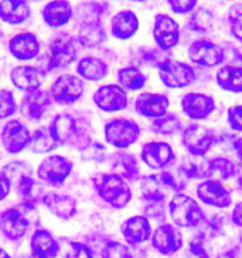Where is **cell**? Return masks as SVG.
I'll return each instance as SVG.
<instances>
[{"instance_id": "cell-1", "label": "cell", "mask_w": 242, "mask_h": 258, "mask_svg": "<svg viewBox=\"0 0 242 258\" xmlns=\"http://www.w3.org/2000/svg\"><path fill=\"white\" fill-rule=\"evenodd\" d=\"M48 127L60 147L68 146L81 152L94 142V131L89 120L77 118L71 113L55 114Z\"/></svg>"}, {"instance_id": "cell-2", "label": "cell", "mask_w": 242, "mask_h": 258, "mask_svg": "<svg viewBox=\"0 0 242 258\" xmlns=\"http://www.w3.org/2000/svg\"><path fill=\"white\" fill-rule=\"evenodd\" d=\"M98 197L114 209H122L130 204L133 192L128 181L115 173H99L92 178Z\"/></svg>"}, {"instance_id": "cell-3", "label": "cell", "mask_w": 242, "mask_h": 258, "mask_svg": "<svg viewBox=\"0 0 242 258\" xmlns=\"http://www.w3.org/2000/svg\"><path fill=\"white\" fill-rule=\"evenodd\" d=\"M77 38L70 33L60 31L54 35L48 45L45 68V73L56 69H66L75 62L78 58Z\"/></svg>"}, {"instance_id": "cell-4", "label": "cell", "mask_w": 242, "mask_h": 258, "mask_svg": "<svg viewBox=\"0 0 242 258\" xmlns=\"http://www.w3.org/2000/svg\"><path fill=\"white\" fill-rule=\"evenodd\" d=\"M168 212L173 224L179 228H196L207 220L195 199L186 194H175L168 203Z\"/></svg>"}, {"instance_id": "cell-5", "label": "cell", "mask_w": 242, "mask_h": 258, "mask_svg": "<svg viewBox=\"0 0 242 258\" xmlns=\"http://www.w3.org/2000/svg\"><path fill=\"white\" fill-rule=\"evenodd\" d=\"M140 136V126L132 118L117 117L104 125L106 143L116 149H127L136 144Z\"/></svg>"}, {"instance_id": "cell-6", "label": "cell", "mask_w": 242, "mask_h": 258, "mask_svg": "<svg viewBox=\"0 0 242 258\" xmlns=\"http://www.w3.org/2000/svg\"><path fill=\"white\" fill-rule=\"evenodd\" d=\"M181 141L190 155L204 157L217 144L218 137L215 130L202 124L192 123L183 130Z\"/></svg>"}, {"instance_id": "cell-7", "label": "cell", "mask_w": 242, "mask_h": 258, "mask_svg": "<svg viewBox=\"0 0 242 258\" xmlns=\"http://www.w3.org/2000/svg\"><path fill=\"white\" fill-rule=\"evenodd\" d=\"M73 167L74 164L71 160L63 155L53 154L41 162L38 166L36 174L38 179L46 185L59 188L71 174Z\"/></svg>"}, {"instance_id": "cell-8", "label": "cell", "mask_w": 242, "mask_h": 258, "mask_svg": "<svg viewBox=\"0 0 242 258\" xmlns=\"http://www.w3.org/2000/svg\"><path fill=\"white\" fill-rule=\"evenodd\" d=\"M158 76L167 88L183 89L196 82V72L194 69L185 61L168 59L158 69Z\"/></svg>"}, {"instance_id": "cell-9", "label": "cell", "mask_w": 242, "mask_h": 258, "mask_svg": "<svg viewBox=\"0 0 242 258\" xmlns=\"http://www.w3.org/2000/svg\"><path fill=\"white\" fill-rule=\"evenodd\" d=\"M84 82L81 77L73 74H63L53 82L49 93L53 101L62 106L72 105L84 94Z\"/></svg>"}, {"instance_id": "cell-10", "label": "cell", "mask_w": 242, "mask_h": 258, "mask_svg": "<svg viewBox=\"0 0 242 258\" xmlns=\"http://www.w3.org/2000/svg\"><path fill=\"white\" fill-rule=\"evenodd\" d=\"M188 56L194 64L214 69L224 62L226 52L222 46L213 41L199 39L189 46Z\"/></svg>"}, {"instance_id": "cell-11", "label": "cell", "mask_w": 242, "mask_h": 258, "mask_svg": "<svg viewBox=\"0 0 242 258\" xmlns=\"http://www.w3.org/2000/svg\"><path fill=\"white\" fill-rule=\"evenodd\" d=\"M127 90L120 84H109L99 86L93 94V102L104 113H116L128 106Z\"/></svg>"}, {"instance_id": "cell-12", "label": "cell", "mask_w": 242, "mask_h": 258, "mask_svg": "<svg viewBox=\"0 0 242 258\" xmlns=\"http://www.w3.org/2000/svg\"><path fill=\"white\" fill-rule=\"evenodd\" d=\"M152 36L158 47L166 51H170L178 46L181 38L180 25L171 17L164 13L154 16Z\"/></svg>"}, {"instance_id": "cell-13", "label": "cell", "mask_w": 242, "mask_h": 258, "mask_svg": "<svg viewBox=\"0 0 242 258\" xmlns=\"http://www.w3.org/2000/svg\"><path fill=\"white\" fill-rule=\"evenodd\" d=\"M32 134L19 119H11L1 131V144L10 154H17L30 147Z\"/></svg>"}, {"instance_id": "cell-14", "label": "cell", "mask_w": 242, "mask_h": 258, "mask_svg": "<svg viewBox=\"0 0 242 258\" xmlns=\"http://www.w3.org/2000/svg\"><path fill=\"white\" fill-rule=\"evenodd\" d=\"M151 245L159 253L169 256L180 250L184 245V235L175 224L162 223L151 236Z\"/></svg>"}, {"instance_id": "cell-15", "label": "cell", "mask_w": 242, "mask_h": 258, "mask_svg": "<svg viewBox=\"0 0 242 258\" xmlns=\"http://www.w3.org/2000/svg\"><path fill=\"white\" fill-rule=\"evenodd\" d=\"M198 199L204 203L218 209H226L233 204L232 193L227 189L222 182L216 179H206L197 185Z\"/></svg>"}, {"instance_id": "cell-16", "label": "cell", "mask_w": 242, "mask_h": 258, "mask_svg": "<svg viewBox=\"0 0 242 258\" xmlns=\"http://www.w3.org/2000/svg\"><path fill=\"white\" fill-rule=\"evenodd\" d=\"M216 100L211 95L199 92H189L183 96L181 109L183 113L192 120H204L216 110Z\"/></svg>"}, {"instance_id": "cell-17", "label": "cell", "mask_w": 242, "mask_h": 258, "mask_svg": "<svg viewBox=\"0 0 242 258\" xmlns=\"http://www.w3.org/2000/svg\"><path fill=\"white\" fill-rule=\"evenodd\" d=\"M53 102L49 91L39 89L37 91L25 93L20 100L19 112L29 121H40L48 112Z\"/></svg>"}, {"instance_id": "cell-18", "label": "cell", "mask_w": 242, "mask_h": 258, "mask_svg": "<svg viewBox=\"0 0 242 258\" xmlns=\"http://www.w3.org/2000/svg\"><path fill=\"white\" fill-rule=\"evenodd\" d=\"M45 75L46 73L41 68L23 64L11 70L10 81L16 89L24 93H30L41 89Z\"/></svg>"}, {"instance_id": "cell-19", "label": "cell", "mask_w": 242, "mask_h": 258, "mask_svg": "<svg viewBox=\"0 0 242 258\" xmlns=\"http://www.w3.org/2000/svg\"><path fill=\"white\" fill-rule=\"evenodd\" d=\"M30 225V220L18 207H10L0 214V229L2 235L10 241L15 242L22 239Z\"/></svg>"}, {"instance_id": "cell-20", "label": "cell", "mask_w": 242, "mask_h": 258, "mask_svg": "<svg viewBox=\"0 0 242 258\" xmlns=\"http://www.w3.org/2000/svg\"><path fill=\"white\" fill-rule=\"evenodd\" d=\"M141 159L148 167L159 170L171 165L176 160V154L170 145L164 141H151L144 145Z\"/></svg>"}, {"instance_id": "cell-21", "label": "cell", "mask_w": 242, "mask_h": 258, "mask_svg": "<svg viewBox=\"0 0 242 258\" xmlns=\"http://www.w3.org/2000/svg\"><path fill=\"white\" fill-rule=\"evenodd\" d=\"M170 100L165 94L143 92L139 94L135 101V111L146 118H158L168 111Z\"/></svg>"}, {"instance_id": "cell-22", "label": "cell", "mask_w": 242, "mask_h": 258, "mask_svg": "<svg viewBox=\"0 0 242 258\" xmlns=\"http://www.w3.org/2000/svg\"><path fill=\"white\" fill-rule=\"evenodd\" d=\"M9 52L18 61H31L41 51V43L36 34L25 31L15 34L8 43Z\"/></svg>"}, {"instance_id": "cell-23", "label": "cell", "mask_w": 242, "mask_h": 258, "mask_svg": "<svg viewBox=\"0 0 242 258\" xmlns=\"http://www.w3.org/2000/svg\"><path fill=\"white\" fill-rule=\"evenodd\" d=\"M120 233L128 245L135 246L150 240L152 236L150 220L142 216H134L125 220L120 227Z\"/></svg>"}, {"instance_id": "cell-24", "label": "cell", "mask_w": 242, "mask_h": 258, "mask_svg": "<svg viewBox=\"0 0 242 258\" xmlns=\"http://www.w3.org/2000/svg\"><path fill=\"white\" fill-rule=\"evenodd\" d=\"M41 202L49 212L62 220H70L78 212L77 200L70 195L49 191L42 197Z\"/></svg>"}, {"instance_id": "cell-25", "label": "cell", "mask_w": 242, "mask_h": 258, "mask_svg": "<svg viewBox=\"0 0 242 258\" xmlns=\"http://www.w3.org/2000/svg\"><path fill=\"white\" fill-rule=\"evenodd\" d=\"M76 38L83 48H97L102 46L107 40L105 26L101 19L84 20L80 24Z\"/></svg>"}, {"instance_id": "cell-26", "label": "cell", "mask_w": 242, "mask_h": 258, "mask_svg": "<svg viewBox=\"0 0 242 258\" xmlns=\"http://www.w3.org/2000/svg\"><path fill=\"white\" fill-rule=\"evenodd\" d=\"M107 161H109L112 172L119 175L126 181L134 182L140 180V167L133 153L123 151L113 152L109 155Z\"/></svg>"}, {"instance_id": "cell-27", "label": "cell", "mask_w": 242, "mask_h": 258, "mask_svg": "<svg viewBox=\"0 0 242 258\" xmlns=\"http://www.w3.org/2000/svg\"><path fill=\"white\" fill-rule=\"evenodd\" d=\"M42 17L49 28L58 29L68 25L74 16L69 0H51L42 9Z\"/></svg>"}, {"instance_id": "cell-28", "label": "cell", "mask_w": 242, "mask_h": 258, "mask_svg": "<svg viewBox=\"0 0 242 258\" xmlns=\"http://www.w3.org/2000/svg\"><path fill=\"white\" fill-rule=\"evenodd\" d=\"M30 252L33 258H56L60 252L59 242L46 229H36L30 237Z\"/></svg>"}, {"instance_id": "cell-29", "label": "cell", "mask_w": 242, "mask_h": 258, "mask_svg": "<svg viewBox=\"0 0 242 258\" xmlns=\"http://www.w3.org/2000/svg\"><path fill=\"white\" fill-rule=\"evenodd\" d=\"M111 34L117 40L133 38L140 27L138 16L134 11L123 10L117 12L111 19Z\"/></svg>"}, {"instance_id": "cell-30", "label": "cell", "mask_w": 242, "mask_h": 258, "mask_svg": "<svg viewBox=\"0 0 242 258\" xmlns=\"http://www.w3.org/2000/svg\"><path fill=\"white\" fill-rule=\"evenodd\" d=\"M76 72L83 81L97 83L109 75L110 68L106 61L98 57L85 56L77 62Z\"/></svg>"}, {"instance_id": "cell-31", "label": "cell", "mask_w": 242, "mask_h": 258, "mask_svg": "<svg viewBox=\"0 0 242 258\" xmlns=\"http://www.w3.org/2000/svg\"><path fill=\"white\" fill-rule=\"evenodd\" d=\"M31 15V8L26 0H1L0 18L12 26L24 24Z\"/></svg>"}, {"instance_id": "cell-32", "label": "cell", "mask_w": 242, "mask_h": 258, "mask_svg": "<svg viewBox=\"0 0 242 258\" xmlns=\"http://www.w3.org/2000/svg\"><path fill=\"white\" fill-rule=\"evenodd\" d=\"M216 83L222 91L241 94L242 67L235 64L220 67L216 73Z\"/></svg>"}, {"instance_id": "cell-33", "label": "cell", "mask_w": 242, "mask_h": 258, "mask_svg": "<svg viewBox=\"0 0 242 258\" xmlns=\"http://www.w3.org/2000/svg\"><path fill=\"white\" fill-rule=\"evenodd\" d=\"M179 172L189 180H206L212 177L208 160L190 154L182 160Z\"/></svg>"}, {"instance_id": "cell-34", "label": "cell", "mask_w": 242, "mask_h": 258, "mask_svg": "<svg viewBox=\"0 0 242 258\" xmlns=\"http://www.w3.org/2000/svg\"><path fill=\"white\" fill-rule=\"evenodd\" d=\"M139 182H140L141 195L145 201H151V202L166 201L169 192L163 182L160 173L141 176Z\"/></svg>"}, {"instance_id": "cell-35", "label": "cell", "mask_w": 242, "mask_h": 258, "mask_svg": "<svg viewBox=\"0 0 242 258\" xmlns=\"http://www.w3.org/2000/svg\"><path fill=\"white\" fill-rule=\"evenodd\" d=\"M116 79L118 84L127 91L136 92L143 89L148 78L139 67L128 66L117 70Z\"/></svg>"}, {"instance_id": "cell-36", "label": "cell", "mask_w": 242, "mask_h": 258, "mask_svg": "<svg viewBox=\"0 0 242 258\" xmlns=\"http://www.w3.org/2000/svg\"><path fill=\"white\" fill-rule=\"evenodd\" d=\"M151 130L157 136L172 137L183 130V122L178 114L167 112L163 116L154 118L151 121Z\"/></svg>"}, {"instance_id": "cell-37", "label": "cell", "mask_w": 242, "mask_h": 258, "mask_svg": "<svg viewBox=\"0 0 242 258\" xmlns=\"http://www.w3.org/2000/svg\"><path fill=\"white\" fill-rule=\"evenodd\" d=\"M215 25V16L210 10L199 7L195 9L191 16H189L188 21V27L189 31L200 33V34H207L210 33Z\"/></svg>"}, {"instance_id": "cell-38", "label": "cell", "mask_w": 242, "mask_h": 258, "mask_svg": "<svg viewBox=\"0 0 242 258\" xmlns=\"http://www.w3.org/2000/svg\"><path fill=\"white\" fill-rule=\"evenodd\" d=\"M60 146L54 140L48 126H42L32 134L30 150L36 154H45L53 152Z\"/></svg>"}, {"instance_id": "cell-39", "label": "cell", "mask_w": 242, "mask_h": 258, "mask_svg": "<svg viewBox=\"0 0 242 258\" xmlns=\"http://www.w3.org/2000/svg\"><path fill=\"white\" fill-rule=\"evenodd\" d=\"M208 165L212 176L218 174L220 181H228L237 174L236 166L233 160L225 156H215L208 160Z\"/></svg>"}, {"instance_id": "cell-40", "label": "cell", "mask_w": 242, "mask_h": 258, "mask_svg": "<svg viewBox=\"0 0 242 258\" xmlns=\"http://www.w3.org/2000/svg\"><path fill=\"white\" fill-rule=\"evenodd\" d=\"M171 58L170 51H166L160 47L144 48L139 55L140 63L147 68L158 69L162 63Z\"/></svg>"}, {"instance_id": "cell-41", "label": "cell", "mask_w": 242, "mask_h": 258, "mask_svg": "<svg viewBox=\"0 0 242 258\" xmlns=\"http://www.w3.org/2000/svg\"><path fill=\"white\" fill-rule=\"evenodd\" d=\"M32 174L33 172H26L16 176L11 181L13 186H15L17 196H19L22 200L34 197L32 193L34 192L37 183L35 182Z\"/></svg>"}, {"instance_id": "cell-42", "label": "cell", "mask_w": 242, "mask_h": 258, "mask_svg": "<svg viewBox=\"0 0 242 258\" xmlns=\"http://www.w3.org/2000/svg\"><path fill=\"white\" fill-rule=\"evenodd\" d=\"M229 30L232 36L242 44V2L234 3L227 15Z\"/></svg>"}, {"instance_id": "cell-43", "label": "cell", "mask_w": 242, "mask_h": 258, "mask_svg": "<svg viewBox=\"0 0 242 258\" xmlns=\"http://www.w3.org/2000/svg\"><path fill=\"white\" fill-rule=\"evenodd\" d=\"M18 105L14 92L7 88L0 91V116L1 119L10 118L17 112Z\"/></svg>"}, {"instance_id": "cell-44", "label": "cell", "mask_w": 242, "mask_h": 258, "mask_svg": "<svg viewBox=\"0 0 242 258\" xmlns=\"http://www.w3.org/2000/svg\"><path fill=\"white\" fill-rule=\"evenodd\" d=\"M80 153L83 161L99 164L107 161L109 157L105 146L99 142H93Z\"/></svg>"}, {"instance_id": "cell-45", "label": "cell", "mask_w": 242, "mask_h": 258, "mask_svg": "<svg viewBox=\"0 0 242 258\" xmlns=\"http://www.w3.org/2000/svg\"><path fill=\"white\" fill-rule=\"evenodd\" d=\"M100 255L101 258H133V253L127 245L113 240H108L104 244Z\"/></svg>"}, {"instance_id": "cell-46", "label": "cell", "mask_w": 242, "mask_h": 258, "mask_svg": "<svg viewBox=\"0 0 242 258\" xmlns=\"http://www.w3.org/2000/svg\"><path fill=\"white\" fill-rule=\"evenodd\" d=\"M146 205L143 208V214L149 220L164 221L166 219L165 202H151L145 201Z\"/></svg>"}, {"instance_id": "cell-47", "label": "cell", "mask_w": 242, "mask_h": 258, "mask_svg": "<svg viewBox=\"0 0 242 258\" xmlns=\"http://www.w3.org/2000/svg\"><path fill=\"white\" fill-rule=\"evenodd\" d=\"M202 225H204V237L205 238H217L222 231L223 219L219 216V214L213 216L210 220H206Z\"/></svg>"}, {"instance_id": "cell-48", "label": "cell", "mask_w": 242, "mask_h": 258, "mask_svg": "<svg viewBox=\"0 0 242 258\" xmlns=\"http://www.w3.org/2000/svg\"><path fill=\"white\" fill-rule=\"evenodd\" d=\"M199 0H166L171 12L175 15H189L191 14L198 5Z\"/></svg>"}, {"instance_id": "cell-49", "label": "cell", "mask_w": 242, "mask_h": 258, "mask_svg": "<svg viewBox=\"0 0 242 258\" xmlns=\"http://www.w3.org/2000/svg\"><path fill=\"white\" fill-rule=\"evenodd\" d=\"M66 258H94V252L86 244L71 241Z\"/></svg>"}, {"instance_id": "cell-50", "label": "cell", "mask_w": 242, "mask_h": 258, "mask_svg": "<svg viewBox=\"0 0 242 258\" xmlns=\"http://www.w3.org/2000/svg\"><path fill=\"white\" fill-rule=\"evenodd\" d=\"M227 121L233 131L242 133V103L229 107L227 111Z\"/></svg>"}, {"instance_id": "cell-51", "label": "cell", "mask_w": 242, "mask_h": 258, "mask_svg": "<svg viewBox=\"0 0 242 258\" xmlns=\"http://www.w3.org/2000/svg\"><path fill=\"white\" fill-rule=\"evenodd\" d=\"M189 250L192 258H210L204 245V240L197 238L189 244Z\"/></svg>"}, {"instance_id": "cell-52", "label": "cell", "mask_w": 242, "mask_h": 258, "mask_svg": "<svg viewBox=\"0 0 242 258\" xmlns=\"http://www.w3.org/2000/svg\"><path fill=\"white\" fill-rule=\"evenodd\" d=\"M0 182H1V190H0V200L4 201L10 195V192L13 187L11 180L7 177V175L3 172H0Z\"/></svg>"}, {"instance_id": "cell-53", "label": "cell", "mask_w": 242, "mask_h": 258, "mask_svg": "<svg viewBox=\"0 0 242 258\" xmlns=\"http://www.w3.org/2000/svg\"><path fill=\"white\" fill-rule=\"evenodd\" d=\"M231 220L236 227L242 229V201L234 205L231 214Z\"/></svg>"}, {"instance_id": "cell-54", "label": "cell", "mask_w": 242, "mask_h": 258, "mask_svg": "<svg viewBox=\"0 0 242 258\" xmlns=\"http://www.w3.org/2000/svg\"><path fill=\"white\" fill-rule=\"evenodd\" d=\"M233 150L235 153V156L242 164V137L236 138L233 142Z\"/></svg>"}, {"instance_id": "cell-55", "label": "cell", "mask_w": 242, "mask_h": 258, "mask_svg": "<svg viewBox=\"0 0 242 258\" xmlns=\"http://www.w3.org/2000/svg\"><path fill=\"white\" fill-rule=\"evenodd\" d=\"M216 258H236V256H235V253L233 249V250H228L219 252L217 254Z\"/></svg>"}, {"instance_id": "cell-56", "label": "cell", "mask_w": 242, "mask_h": 258, "mask_svg": "<svg viewBox=\"0 0 242 258\" xmlns=\"http://www.w3.org/2000/svg\"><path fill=\"white\" fill-rule=\"evenodd\" d=\"M234 250L236 258H242V236L241 238L239 239V241H238V244L234 248Z\"/></svg>"}, {"instance_id": "cell-57", "label": "cell", "mask_w": 242, "mask_h": 258, "mask_svg": "<svg viewBox=\"0 0 242 258\" xmlns=\"http://www.w3.org/2000/svg\"><path fill=\"white\" fill-rule=\"evenodd\" d=\"M236 188L239 192H241L242 194V173L236 179Z\"/></svg>"}, {"instance_id": "cell-58", "label": "cell", "mask_w": 242, "mask_h": 258, "mask_svg": "<svg viewBox=\"0 0 242 258\" xmlns=\"http://www.w3.org/2000/svg\"><path fill=\"white\" fill-rule=\"evenodd\" d=\"M0 258H12L11 255L8 253L6 250H4L3 248L1 249V254H0Z\"/></svg>"}, {"instance_id": "cell-59", "label": "cell", "mask_w": 242, "mask_h": 258, "mask_svg": "<svg viewBox=\"0 0 242 258\" xmlns=\"http://www.w3.org/2000/svg\"><path fill=\"white\" fill-rule=\"evenodd\" d=\"M130 1L137 2V3H143V2H146V1H148V0H130Z\"/></svg>"}, {"instance_id": "cell-60", "label": "cell", "mask_w": 242, "mask_h": 258, "mask_svg": "<svg viewBox=\"0 0 242 258\" xmlns=\"http://www.w3.org/2000/svg\"><path fill=\"white\" fill-rule=\"evenodd\" d=\"M26 1L30 3V2H39V1H41V0H26Z\"/></svg>"}, {"instance_id": "cell-61", "label": "cell", "mask_w": 242, "mask_h": 258, "mask_svg": "<svg viewBox=\"0 0 242 258\" xmlns=\"http://www.w3.org/2000/svg\"><path fill=\"white\" fill-rule=\"evenodd\" d=\"M30 258H33V257H30Z\"/></svg>"}]
</instances>
